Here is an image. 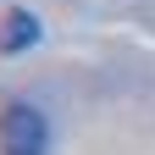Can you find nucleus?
<instances>
[{"label": "nucleus", "instance_id": "obj_2", "mask_svg": "<svg viewBox=\"0 0 155 155\" xmlns=\"http://www.w3.org/2000/svg\"><path fill=\"white\" fill-rule=\"evenodd\" d=\"M39 17L28 11V6H11L6 17H0V55H22V50H33L39 45Z\"/></svg>", "mask_w": 155, "mask_h": 155}, {"label": "nucleus", "instance_id": "obj_1", "mask_svg": "<svg viewBox=\"0 0 155 155\" xmlns=\"http://www.w3.org/2000/svg\"><path fill=\"white\" fill-rule=\"evenodd\" d=\"M45 144H50L45 111H33L22 100H11L0 111V155H45Z\"/></svg>", "mask_w": 155, "mask_h": 155}]
</instances>
